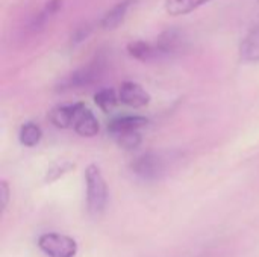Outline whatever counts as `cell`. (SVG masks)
<instances>
[{"label":"cell","mask_w":259,"mask_h":257,"mask_svg":"<svg viewBox=\"0 0 259 257\" xmlns=\"http://www.w3.org/2000/svg\"><path fill=\"white\" fill-rule=\"evenodd\" d=\"M170 153L164 151H147L138 156L132 164V173L146 182H156L161 180L170 168Z\"/></svg>","instance_id":"cell-1"},{"label":"cell","mask_w":259,"mask_h":257,"mask_svg":"<svg viewBox=\"0 0 259 257\" xmlns=\"http://www.w3.org/2000/svg\"><path fill=\"white\" fill-rule=\"evenodd\" d=\"M87 186V209L93 217H99L108 204V186L106 180L96 164H91L85 170Z\"/></svg>","instance_id":"cell-2"},{"label":"cell","mask_w":259,"mask_h":257,"mask_svg":"<svg viewBox=\"0 0 259 257\" xmlns=\"http://www.w3.org/2000/svg\"><path fill=\"white\" fill-rule=\"evenodd\" d=\"M105 68H106V61L102 55H99L93 61H90L87 65H82L77 70L67 74L58 83L56 89L58 91H70V89L90 86V85L96 83L103 76Z\"/></svg>","instance_id":"cell-3"},{"label":"cell","mask_w":259,"mask_h":257,"mask_svg":"<svg viewBox=\"0 0 259 257\" xmlns=\"http://www.w3.org/2000/svg\"><path fill=\"white\" fill-rule=\"evenodd\" d=\"M38 248L47 257H76L79 247L77 242L62 233H42L36 242Z\"/></svg>","instance_id":"cell-4"},{"label":"cell","mask_w":259,"mask_h":257,"mask_svg":"<svg viewBox=\"0 0 259 257\" xmlns=\"http://www.w3.org/2000/svg\"><path fill=\"white\" fill-rule=\"evenodd\" d=\"M155 44H156L161 56L165 58V56H173V55H178V53L184 52L185 47H187V38H185V35H184V32L181 29L171 27V29L164 30L158 36Z\"/></svg>","instance_id":"cell-5"},{"label":"cell","mask_w":259,"mask_h":257,"mask_svg":"<svg viewBox=\"0 0 259 257\" xmlns=\"http://www.w3.org/2000/svg\"><path fill=\"white\" fill-rule=\"evenodd\" d=\"M118 98L123 105L138 109V108H144L149 105L150 101V95L149 92L138 83L135 82H124L120 86L118 91Z\"/></svg>","instance_id":"cell-6"},{"label":"cell","mask_w":259,"mask_h":257,"mask_svg":"<svg viewBox=\"0 0 259 257\" xmlns=\"http://www.w3.org/2000/svg\"><path fill=\"white\" fill-rule=\"evenodd\" d=\"M73 129H74L76 133H79L80 136H87V138L96 136L99 133V130H100L99 120L96 118V115L83 103H80V108L77 111Z\"/></svg>","instance_id":"cell-7"},{"label":"cell","mask_w":259,"mask_h":257,"mask_svg":"<svg viewBox=\"0 0 259 257\" xmlns=\"http://www.w3.org/2000/svg\"><path fill=\"white\" fill-rule=\"evenodd\" d=\"M147 118L140 117V115H126V117H118L114 118L109 124H108V130L109 133L115 138L118 135H124V133H132V132H140L143 127L147 126Z\"/></svg>","instance_id":"cell-8"},{"label":"cell","mask_w":259,"mask_h":257,"mask_svg":"<svg viewBox=\"0 0 259 257\" xmlns=\"http://www.w3.org/2000/svg\"><path fill=\"white\" fill-rule=\"evenodd\" d=\"M80 108V103H73V105H61L56 106L50 112V121L53 126L58 129H73L74 120L77 115V111Z\"/></svg>","instance_id":"cell-9"},{"label":"cell","mask_w":259,"mask_h":257,"mask_svg":"<svg viewBox=\"0 0 259 257\" xmlns=\"http://www.w3.org/2000/svg\"><path fill=\"white\" fill-rule=\"evenodd\" d=\"M135 0H121L118 2L115 6H112L100 20V27L103 30H114L117 29L126 18V14L129 11V8L132 6Z\"/></svg>","instance_id":"cell-10"},{"label":"cell","mask_w":259,"mask_h":257,"mask_svg":"<svg viewBox=\"0 0 259 257\" xmlns=\"http://www.w3.org/2000/svg\"><path fill=\"white\" fill-rule=\"evenodd\" d=\"M127 53L134 59H138L143 62H149V61H155V59L162 58L155 42L141 41V39L129 42L127 44Z\"/></svg>","instance_id":"cell-11"},{"label":"cell","mask_w":259,"mask_h":257,"mask_svg":"<svg viewBox=\"0 0 259 257\" xmlns=\"http://www.w3.org/2000/svg\"><path fill=\"white\" fill-rule=\"evenodd\" d=\"M240 56L246 62H259V24L255 26L241 41Z\"/></svg>","instance_id":"cell-12"},{"label":"cell","mask_w":259,"mask_h":257,"mask_svg":"<svg viewBox=\"0 0 259 257\" xmlns=\"http://www.w3.org/2000/svg\"><path fill=\"white\" fill-rule=\"evenodd\" d=\"M209 2L211 0H165L164 8L167 14L173 17H179V15H187Z\"/></svg>","instance_id":"cell-13"},{"label":"cell","mask_w":259,"mask_h":257,"mask_svg":"<svg viewBox=\"0 0 259 257\" xmlns=\"http://www.w3.org/2000/svg\"><path fill=\"white\" fill-rule=\"evenodd\" d=\"M61 6H62V0H49L42 6V9L38 12V15H35V18L32 20V23H30L32 30H35V32L41 30L46 26V23L61 9Z\"/></svg>","instance_id":"cell-14"},{"label":"cell","mask_w":259,"mask_h":257,"mask_svg":"<svg viewBox=\"0 0 259 257\" xmlns=\"http://www.w3.org/2000/svg\"><path fill=\"white\" fill-rule=\"evenodd\" d=\"M41 136H42V130L41 127L33 123V121H27L21 126L20 129V142L24 145V147H35L39 141H41Z\"/></svg>","instance_id":"cell-15"},{"label":"cell","mask_w":259,"mask_h":257,"mask_svg":"<svg viewBox=\"0 0 259 257\" xmlns=\"http://www.w3.org/2000/svg\"><path fill=\"white\" fill-rule=\"evenodd\" d=\"M118 100H120V98H118V95L115 94V91H114L112 88H103V89L97 91L96 95H94L96 105H97L105 114L111 112V111L117 106V101H118Z\"/></svg>","instance_id":"cell-16"},{"label":"cell","mask_w":259,"mask_h":257,"mask_svg":"<svg viewBox=\"0 0 259 257\" xmlns=\"http://www.w3.org/2000/svg\"><path fill=\"white\" fill-rule=\"evenodd\" d=\"M73 168H74V164L70 162V161L56 162V164H53V165L47 170V173H46V182H47V183H52V182L58 180L59 177L65 176L67 173H70Z\"/></svg>","instance_id":"cell-17"},{"label":"cell","mask_w":259,"mask_h":257,"mask_svg":"<svg viewBox=\"0 0 259 257\" xmlns=\"http://www.w3.org/2000/svg\"><path fill=\"white\" fill-rule=\"evenodd\" d=\"M115 141L118 142V145H121L123 148H137L141 144V135L140 132H132V133H124V135H118L115 136Z\"/></svg>","instance_id":"cell-18"},{"label":"cell","mask_w":259,"mask_h":257,"mask_svg":"<svg viewBox=\"0 0 259 257\" xmlns=\"http://www.w3.org/2000/svg\"><path fill=\"white\" fill-rule=\"evenodd\" d=\"M91 33V27L88 24H82L80 27H77L73 35H71V44L73 45H79L80 42H83Z\"/></svg>","instance_id":"cell-19"},{"label":"cell","mask_w":259,"mask_h":257,"mask_svg":"<svg viewBox=\"0 0 259 257\" xmlns=\"http://www.w3.org/2000/svg\"><path fill=\"white\" fill-rule=\"evenodd\" d=\"M0 195H2V209L5 211V209L8 208V203H9V195H11V191H9V186H8V182H6V180H3V182H2Z\"/></svg>","instance_id":"cell-20"},{"label":"cell","mask_w":259,"mask_h":257,"mask_svg":"<svg viewBox=\"0 0 259 257\" xmlns=\"http://www.w3.org/2000/svg\"><path fill=\"white\" fill-rule=\"evenodd\" d=\"M258 3H259V0H258Z\"/></svg>","instance_id":"cell-21"}]
</instances>
